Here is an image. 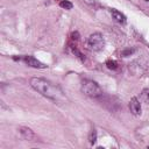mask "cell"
<instances>
[{"label": "cell", "mask_w": 149, "mask_h": 149, "mask_svg": "<svg viewBox=\"0 0 149 149\" xmlns=\"http://www.w3.org/2000/svg\"><path fill=\"white\" fill-rule=\"evenodd\" d=\"M72 51H73V54H76V55H77V56H78V57H79L81 61H84V59H85V57L83 56V54H81V52H79V51H78L76 48H73V49H72Z\"/></svg>", "instance_id": "obj_13"}, {"label": "cell", "mask_w": 149, "mask_h": 149, "mask_svg": "<svg viewBox=\"0 0 149 149\" xmlns=\"http://www.w3.org/2000/svg\"><path fill=\"white\" fill-rule=\"evenodd\" d=\"M105 45L104 36L100 33H93L87 38V47L90 50L93 51H100Z\"/></svg>", "instance_id": "obj_3"}, {"label": "cell", "mask_w": 149, "mask_h": 149, "mask_svg": "<svg viewBox=\"0 0 149 149\" xmlns=\"http://www.w3.org/2000/svg\"><path fill=\"white\" fill-rule=\"evenodd\" d=\"M88 140H90V143H91V144H94V143H95V141H97V132H95V129H92V130H91Z\"/></svg>", "instance_id": "obj_11"}, {"label": "cell", "mask_w": 149, "mask_h": 149, "mask_svg": "<svg viewBox=\"0 0 149 149\" xmlns=\"http://www.w3.org/2000/svg\"><path fill=\"white\" fill-rule=\"evenodd\" d=\"M23 61L27 65L31 66V68H35V69H45L47 65L43 64L42 62H40L38 59H36L34 56H24L23 57Z\"/></svg>", "instance_id": "obj_4"}, {"label": "cell", "mask_w": 149, "mask_h": 149, "mask_svg": "<svg viewBox=\"0 0 149 149\" xmlns=\"http://www.w3.org/2000/svg\"><path fill=\"white\" fill-rule=\"evenodd\" d=\"M30 86L38 92L40 94H42L43 97L51 99L54 101H59V100H64L65 95L63 93V91L61 90V87L56 84H52L51 81L44 79V78H38V77H34L30 79Z\"/></svg>", "instance_id": "obj_1"}, {"label": "cell", "mask_w": 149, "mask_h": 149, "mask_svg": "<svg viewBox=\"0 0 149 149\" xmlns=\"http://www.w3.org/2000/svg\"><path fill=\"white\" fill-rule=\"evenodd\" d=\"M129 109H130V113L134 114V115H140L141 114V102L140 100L136 98V97H133L129 101Z\"/></svg>", "instance_id": "obj_5"}, {"label": "cell", "mask_w": 149, "mask_h": 149, "mask_svg": "<svg viewBox=\"0 0 149 149\" xmlns=\"http://www.w3.org/2000/svg\"><path fill=\"white\" fill-rule=\"evenodd\" d=\"M106 66H107L109 70H116V69H118V63H116L115 61L109 59V61L106 62Z\"/></svg>", "instance_id": "obj_9"}, {"label": "cell", "mask_w": 149, "mask_h": 149, "mask_svg": "<svg viewBox=\"0 0 149 149\" xmlns=\"http://www.w3.org/2000/svg\"><path fill=\"white\" fill-rule=\"evenodd\" d=\"M111 14H112V17L116 21V22H119V23H126V16L121 13V12H119L118 9H111Z\"/></svg>", "instance_id": "obj_7"}, {"label": "cell", "mask_w": 149, "mask_h": 149, "mask_svg": "<svg viewBox=\"0 0 149 149\" xmlns=\"http://www.w3.org/2000/svg\"><path fill=\"white\" fill-rule=\"evenodd\" d=\"M59 6L62 8H65V9H71L72 8V3L70 1H68V0H62L59 2Z\"/></svg>", "instance_id": "obj_10"}, {"label": "cell", "mask_w": 149, "mask_h": 149, "mask_svg": "<svg viewBox=\"0 0 149 149\" xmlns=\"http://www.w3.org/2000/svg\"><path fill=\"white\" fill-rule=\"evenodd\" d=\"M148 148H149V146H148Z\"/></svg>", "instance_id": "obj_15"}, {"label": "cell", "mask_w": 149, "mask_h": 149, "mask_svg": "<svg viewBox=\"0 0 149 149\" xmlns=\"http://www.w3.org/2000/svg\"><path fill=\"white\" fill-rule=\"evenodd\" d=\"M19 132H20V135L23 140H27V141H33L35 139V134L34 132L28 128V127H20L19 128Z\"/></svg>", "instance_id": "obj_6"}, {"label": "cell", "mask_w": 149, "mask_h": 149, "mask_svg": "<svg viewBox=\"0 0 149 149\" xmlns=\"http://www.w3.org/2000/svg\"><path fill=\"white\" fill-rule=\"evenodd\" d=\"M71 36H72V38H73V40H78V33H77V31H76V33H72V35H71Z\"/></svg>", "instance_id": "obj_14"}, {"label": "cell", "mask_w": 149, "mask_h": 149, "mask_svg": "<svg viewBox=\"0 0 149 149\" xmlns=\"http://www.w3.org/2000/svg\"><path fill=\"white\" fill-rule=\"evenodd\" d=\"M141 100L149 104V88H143L141 92Z\"/></svg>", "instance_id": "obj_8"}, {"label": "cell", "mask_w": 149, "mask_h": 149, "mask_svg": "<svg viewBox=\"0 0 149 149\" xmlns=\"http://www.w3.org/2000/svg\"><path fill=\"white\" fill-rule=\"evenodd\" d=\"M80 90L85 95L91 97V98H98L102 94V90L99 86V84L91 79H84L81 81Z\"/></svg>", "instance_id": "obj_2"}, {"label": "cell", "mask_w": 149, "mask_h": 149, "mask_svg": "<svg viewBox=\"0 0 149 149\" xmlns=\"http://www.w3.org/2000/svg\"><path fill=\"white\" fill-rule=\"evenodd\" d=\"M133 52H134V49H126V50H123V51L121 52V55H122L123 57H127V56L132 55Z\"/></svg>", "instance_id": "obj_12"}]
</instances>
